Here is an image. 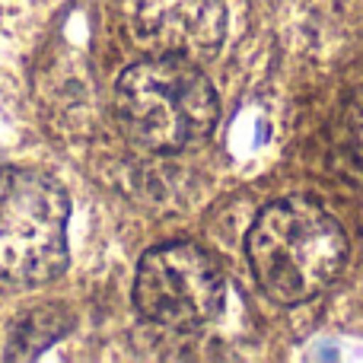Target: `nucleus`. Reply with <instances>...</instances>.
Masks as SVG:
<instances>
[{"instance_id":"obj_1","label":"nucleus","mask_w":363,"mask_h":363,"mask_svg":"<svg viewBox=\"0 0 363 363\" xmlns=\"http://www.w3.org/2000/svg\"><path fill=\"white\" fill-rule=\"evenodd\" d=\"M245 252L264 294L296 306L338 281L347 262V236L319 201L294 194L258 213L245 236Z\"/></svg>"},{"instance_id":"obj_2","label":"nucleus","mask_w":363,"mask_h":363,"mask_svg":"<svg viewBox=\"0 0 363 363\" xmlns=\"http://www.w3.org/2000/svg\"><path fill=\"white\" fill-rule=\"evenodd\" d=\"M115 118L128 140L150 153H182L217 128L220 102L211 80L191 61L147 57L121 74Z\"/></svg>"},{"instance_id":"obj_3","label":"nucleus","mask_w":363,"mask_h":363,"mask_svg":"<svg viewBox=\"0 0 363 363\" xmlns=\"http://www.w3.org/2000/svg\"><path fill=\"white\" fill-rule=\"evenodd\" d=\"M70 201L42 169H0V281L38 287L67 264Z\"/></svg>"},{"instance_id":"obj_4","label":"nucleus","mask_w":363,"mask_h":363,"mask_svg":"<svg viewBox=\"0 0 363 363\" xmlns=\"http://www.w3.org/2000/svg\"><path fill=\"white\" fill-rule=\"evenodd\" d=\"M223 296V271L194 242L157 245L138 264L134 306L153 325L201 328L220 315Z\"/></svg>"},{"instance_id":"obj_5","label":"nucleus","mask_w":363,"mask_h":363,"mask_svg":"<svg viewBox=\"0 0 363 363\" xmlns=\"http://www.w3.org/2000/svg\"><path fill=\"white\" fill-rule=\"evenodd\" d=\"M121 23L147 57L207 64L226 38L223 0H121Z\"/></svg>"},{"instance_id":"obj_6","label":"nucleus","mask_w":363,"mask_h":363,"mask_svg":"<svg viewBox=\"0 0 363 363\" xmlns=\"http://www.w3.org/2000/svg\"><path fill=\"white\" fill-rule=\"evenodd\" d=\"M70 332V313L64 306H38L13 325L6 357L10 360H32L45 354L57 338Z\"/></svg>"},{"instance_id":"obj_7","label":"nucleus","mask_w":363,"mask_h":363,"mask_svg":"<svg viewBox=\"0 0 363 363\" xmlns=\"http://www.w3.org/2000/svg\"><path fill=\"white\" fill-rule=\"evenodd\" d=\"M332 166L338 176L363 182V96L347 102L332 131Z\"/></svg>"}]
</instances>
